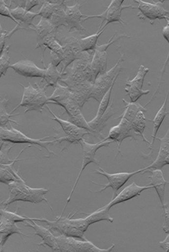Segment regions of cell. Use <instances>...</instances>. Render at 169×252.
<instances>
[{
	"label": "cell",
	"instance_id": "1",
	"mask_svg": "<svg viewBox=\"0 0 169 252\" xmlns=\"http://www.w3.org/2000/svg\"><path fill=\"white\" fill-rule=\"evenodd\" d=\"M53 94L49 97L48 103L57 104L63 107L68 115V121L81 128L88 130L94 137L103 140L105 138L101 137L95 130L89 126L88 122L84 119L80 104L70 92L68 88L58 84L55 88Z\"/></svg>",
	"mask_w": 169,
	"mask_h": 252
},
{
	"label": "cell",
	"instance_id": "2",
	"mask_svg": "<svg viewBox=\"0 0 169 252\" xmlns=\"http://www.w3.org/2000/svg\"><path fill=\"white\" fill-rule=\"evenodd\" d=\"M8 187L10 191L9 197L7 200L1 202V205L7 208L10 204L18 201L32 203H39L42 201H45L50 206L53 214L55 215L49 201L45 197V194L49 191V189L44 188H31L26 185L25 180L14 181L9 184Z\"/></svg>",
	"mask_w": 169,
	"mask_h": 252
},
{
	"label": "cell",
	"instance_id": "3",
	"mask_svg": "<svg viewBox=\"0 0 169 252\" xmlns=\"http://www.w3.org/2000/svg\"><path fill=\"white\" fill-rule=\"evenodd\" d=\"M28 83L29 86L28 87H25L24 85L19 84L24 88L23 97L21 103L10 112H15L20 107H24L26 108L25 113L29 111H38L42 113L44 106H46L49 102V97L46 94V89L44 87L41 88L36 83H35L36 87H33L30 82H28Z\"/></svg>",
	"mask_w": 169,
	"mask_h": 252
},
{
	"label": "cell",
	"instance_id": "4",
	"mask_svg": "<svg viewBox=\"0 0 169 252\" xmlns=\"http://www.w3.org/2000/svg\"><path fill=\"white\" fill-rule=\"evenodd\" d=\"M9 124L11 126L10 129L7 128V127H5V128L0 127V139H1V141H7V142L14 144L29 143L35 146L36 149L41 152V149L38 148L37 146H35L38 145L43 147L44 149L46 150L48 154H49L48 158H50V155L52 154L58 157L57 154H56L55 152L50 151L49 148H48V146H49L50 144L53 146V144L57 143V140L56 139L54 141H46V139H47V138L57 137L56 135L47 136V137L39 138V139H34V138L28 137V136L24 134V133H22L17 129L14 128L10 123H9Z\"/></svg>",
	"mask_w": 169,
	"mask_h": 252
},
{
	"label": "cell",
	"instance_id": "5",
	"mask_svg": "<svg viewBox=\"0 0 169 252\" xmlns=\"http://www.w3.org/2000/svg\"><path fill=\"white\" fill-rule=\"evenodd\" d=\"M124 55L121 54L120 58L109 71L98 76L93 85V89L91 98L94 99L100 103L104 96L108 92L112 85L116 81L120 73L122 71V62H124Z\"/></svg>",
	"mask_w": 169,
	"mask_h": 252
},
{
	"label": "cell",
	"instance_id": "6",
	"mask_svg": "<svg viewBox=\"0 0 169 252\" xmlns=\"http://www.w3.org/2000/svg\"><path fill=\"white\" fill-rule=\"evenodd\" d=\"M112 143H113V141L111 140H106L104 139L100 141L99 143L96 144H91L87 142V141L84 140V138L79 141L78 144H80V145L82 147H83V165H82V168L80 174L78 175L77 181H76L75 185L73 186L72 190L71 192H70V194L69 195V197L67 198V203L65 206H64L63 211H62V213L60 217H63L64 210H65V209L66 208L67 205H68V203L70 202V201L71 200V198L73 192H74L78 181L80 180L82 173H83L84 168H86L87 165H89V164L91 163H94L95 164V165H100V160H98L97 158H95V154H96L98 149L103 147H109L110 144H111Z\"/></svg>",
	"mask_w": 169,
	"mask_h": 252
},
{
	"label": "cell",
	"instance_id": "7",
	"mask_svg": "<svg viewBox=\"0 0 169 252\" xmlns=\"http://www.w3.org/2000/svg\"><path fill=\"white\" fill-rule=\"evenodd\" d=\"M77 238L67 237L60 235L56 236L61 252H112L114 248L113 244L108 249L98 248L88 240H78Z\"/></svg>",
	"mask_w": 169,
	"mask_h": 252
},
{
	"label": "cell",
	"instance_id": "8",
	"mask_svg": "<svg viewBox=\"0 0 169 252\" xmlns=\"http://www.w3.org/2000/svg\"><path fill=\"white\" fill-rule=\"evenodd\" d=\"M145 169V168L138 170V171L133 172H120V173L110 174L107 173L103 169L100 168V170L97 169L96 171L93 172V174L103 175V176L108 178L109 183L98 184L94 182V181H90V182L95 184V185L104 187L103 189H101L100 190L98 191L93 192L91 190H89V191L92 192V193H100V192L106 190L107 189L111 188L113 191L112 200L114 199V198L117 196L119 189L125 185L127 181L135 174L141 173V172L144 171Z\"/></svg>",
	"mask_w": 169,
	"mask_h": 252
},
{
	"label": "cell",
	"instance_id": "9",
	"mask_svg": "<svg viewBox=\"0 0 169 252\" xmlns=\"http://www.w3.org/2000/svg\"><path fill=\"white\" fill-rule=\"evenodd\" d=\"M134 2L139 4L137 7L139 9L137 17L142 21L148 19L151 25H153L156 19H167L169 11L164 7L165 1H152L148 2L142 0H134Z\"/></svg>",
	"mask_w": 169,
	"mask_h": 252
},
{
	"label": "cell",
	"instance_id": "10",
	"mask_svg": "<svg viewBox=\"0 0 169 252\" xmlns=\"http://www.w3.org/2000/svg\"><path fill=\"white\" fill-rule=\"evenodd\" d=\"M124 0H113L111 4L109 5L105 11L99 15L88 16L85 18L83 19V22L91 18H100L101 19L100 27L98 30L101 31L102 28L103 23L106 21V24L104 25L103 28H106L107 25L111 23L116 22L122 24L124 27V23H125L122 19V10L125 8H137L133 6V5H123Z\"/></svg>",
	"mask_w": 169,
	"mask_h": 252
},
{
	"label": "cell",
	"instance_id": "11",
	"mask_svg": "<svg viewBox=\"0 0 169 252\" xmlns=\"http://www.w3.org/2000/svg\"><path fill=\"white\" fill-rule=\"evenodd\" d=\"M46 106L51 114L53 116V118H50L51 120H54L60 124L64 134H65L64 137H61L57 139V143L59 144L64 142V141H67L70 144H78L79 141L83 139L84 135H92V133L88 130L76 126L71 122L59 118L52 111L49 106L46 105Z\"/></svg>",
	"mask_w": 169,
	"mask_h": 252
},
{
	"label": "cell",
	"instance_id": "12",
	"mask_svg": "<svg viewBox=\"0 0 169 252\" xmlns=\"http://www.w3.org/2000/svg\"><path fill=\"white\" fill-rule=\"evenodd\" d=\"M139 136L132 126L130 122L126 120V119L122 118L120 123L116 126L112 127L110 129L108 137L105 138L106 140H111L113 143H116L118 145L117 153L115 158L117 157L119 153L122 154L120 151L121 144L122 141L127 138H131L132 140L135 141L138 140L137 137Z\"/></svg>",
	"mask_w": 169,
	"mask_h": 252
},
{
	"label": "cell",
	"instance_id": "13",
	"mask_svg": "<svg viewBox=\"0 0 169 252\" xmlns=\"http://www.w3.org/2000/svg\"><path fill=\"white\" fill-rule=\"evenodd\" d=\"M150 71L149 68L145 67L143 65H141L139 72L136 76L132 80L129 78L126 82L125 89L126 92V95H129L132 103H135L143 95H146L150 93V90H143L142 87L145 77L148 72Z\"/></svg>",
	"mask_w": 169,
	"mask_h": 252
},
{
	"label": "cell",
	"instance_id": "14",
	"mask_svg": "<svg viewBox=\"0 0 169 252\" xmlns=\"http://www.w3.org/2000/svg\"><path fill=\"white\" fill-rule=\"evenodd\" d=\"M108 66V53L95 50L91 64L84 71L87 81L94 84L98 76L107 71Z\"/></svg>",
	"mask_w": 169,
	"mask_h": 252
},
{
	"label": "cell",
	"instance_id": "15",
	"mask_svg": "<svg viewBox=\"0 0 169 252\" xmlns=\"http://www.w3.org/2000/svg\"><path fill=\"white\" fill-rule=\"evenodd\" d=\"M41 222L47 223L51 231L57 232L63 236L75 237L83 240H88L84 236V231L69 224L63 217H56L55 221H50L47 219H42Z\"/></svg>",
	"mask_w": 169,
	"mask_h": 252
},
{
	"label": "cell",
	"instance_id": "16",
	"mask_svg": "<svg viewBox=\"0 0 169 252\" xmlns=\"http://www.w3.org/2000/svg\"><path fill=\"white\" fill-rule=\"evenodd\" d=\"M11 13L13 18L19 22V24L12 31H10L7 38H10L14 33L19 30H35V25L33 24V20L36 16H39L38 13L28 11L23 7L16 6L15 8H11Z\"/></svg>",
	"mask_w": 169,
	"mask_h": 252
},
{
	"label": "cell",
	"instance_id": "17",
	"mask_svg": "<svg viewBox=\"0 0 169 252\" xmlns=\"http://www.w3.org/2000/svg\"><path fill=\"white\" fill-rule=\"evenodd\" d=\"M35 221L34 220H26L25 221V223H22V225L32 228L35 230V233L28 234L35 235L42 238V242L37 244V246H43L44 247L48 246L52 249L53 252H60V249L56 239V236L52 234L50 229H47L43 226L38 225Z\"/></svg>",
	"mask_w": 169,
	"mask_h": 252
},
{
	"label": "cell",
	"instance_id": "18",
	"mask_svg": "<svg viewBox=\"0 0 169 252\" xmlns=\"http://www.w3.org/2000/svg\"><path fill=\"white\" fill-rule=\"evenodd\" d=\"M10 67L15 70L19 75L26 78H41L43 79L46 69H41L36 66L32 61L22 60L17 63L10 64Z\"/></svg>",
	"mask_w": 169,
	"mask_h": 252
},
{
	"label": "cell",
	"instance_id": "19",
	"mask_svg": "<svg viewBox=\"0 0 169 252\" xmlns=\"http://www.w3.org/2000/svg\"><path fill=\"white\" fill-rule=\"evenodd\" d=\"M153 188V186H140L133 182L131 185L124 189L114 199L112 200L111 202L106 205L107 207L109 209H111L113 206L117 205V204L126 202V201L133 199V198L140 196L141 192L145 189Z\"/></svg>",
	"mask_w": 169,
	"mask_h": 252
},
{
	"label": "cell",
	"instance_id": "20",
	"mask_svg": "<svg viewBox=\"0 0 169 252\" xmlns=\"http://www.w3.org/2000/svg\"><path fill=\"white\" fill-rule=\"evenodd\" d=\"M35 147L34 146L30 144V145L25 147L22 151L19 153L18 157L14 160L13 162L9 164H1L0 165V181L4 185H9L11 183L14 181H24V180L19 174L20 168L19 167L18 171H16L14 168V165L16 162L19 160H27L26 158L24 159H19V157L25 150H26L29 147Z\"/></svg>",
	"mask_w": 169,
	"mask_h": 252
},
{
	"label": "cell",
	"instance_id": "21",
	"mask_svg": "<svg viewBox=\"0 0 169 252\" xmlns=\"http://www.w3.org/2000/svg\"><path fill=\"white\" fill-rule=\"evenodd\" d=\"M83 5V3H79L78 1L72 6L66 5V23L69 32H71V30L73 29L79 31H85V29L82 25L83 23V17L87 16L81 12L80 8Z\"/></svg>",
	"mask_w": 169,
	"mask_h": 252
},
{
	"label": "cell",
	"instance_id": "22",
	"mask_svg": "<svg viewBox=\"0 0 169 252\" xmlns=\"http://www.w3.org/2000/svg\"><path fill=\"white\" fill-rule=\"evenodd\" d=\"M156 140H159L160 147L159 154L156 160L151 165L146 167L144 171L141 172V174H144L150 172L153 170L160 169L166 166L165 161L166 158L169 155V127L167 132L163 138L156 137Z\"/></svg>",
	"mask_w": 169,
	"mask_h": 252
},
{
	"label": "cell",
	"instance_id": "23",
	"mask_svg": "<svg viewBox=\"0 0 169 252\" xmlns=\"http://www.w3.org/2000/svg\"><path fill=\"white\" fill-rule=\"evenodd\" d=\"M22 229L17 226L16 222L1 216L0 217V245H1V252L3 251L5 243L7 242L8 238L12 234H19L24 241L25 239L23 236L29 237L27 234L22 233Z\"/></svg>",
	"mask_w": 169,
	"mask_h": 252
},
{
	"label": "cell",
	"instance_id": "24",
	"mask_svg": "<svg viewBox=\"0 0 169 252\" xmlns=\"http://www.w3.org/2000/svg\"><path fill=\"white\" fill-rule=\"evenodd\" d=\"M84 36L81 31L76 30L62 36L60 39L58 40L64 50L72 51L77 56L78 58L80 59L83 53L81 49L80 41L84 38Z\"/></svg>",
	"mask_w": 169,
	"mask_h": 252
},
{
	"label": "cell",
	"instance_id": "25",
	"mask_svg": "<svg viewBox=\"0 0 169 252\" xmlns=\"http://www.w3.org/2000/svg\"><path fill=\"white\" fill-rule=\"evenodd\" d=\"M36 33V41L35 49H38L42 42L48 36L52 35H57L58 30L53 26L49 20L41 18L40 21L35 26V30Z\"/></svg>",
	"mask_w": 169,
	"mask_h": 252
},
{
	"label": "cell",
	"instance_id": "26",
	"mask_svg": "<svg viewBox=\"0 0 169 252\" xmlns=\"http://www.w3.org/2000/svg\"><path fill=\"white\" fill-rule=\"evenodd\" d=\"M151 174L148 178H150V185L153 186L156 189L158 196H159L160 202H161L162 207L165 205V192L166 186L169 185V182L166 181L163 177L162 170L156 169L151 171Z\"/></svg>",
	"mask_w": 169,
	"mask_h": 252
},
{
	"label": "cell",
	"instance_id": "27",
	"mask_svg": "<svg viewBox=\"0 0 169 252\" xmlns=\"http://www.w3.org/2000/svg\"><path fill=\"white\" fill-rule=\"evenodd\" d=\"M169 94V89L168 90V94L166 95V99L164 101V103H163L162 106L161 107V108L160 109L159 111H158L156 117H155L153 120H149V119H147V121L152 122L154 124V128H153V134H152V141L150 143V146L149 147V149L151 150V153L150 154H148V155H146L145 157H143L144 158H146L149 156H150L152 153H153V150L154 141L155 140H156V135L157 134L158 131H159V129L160 128V126H161V125L163 122V120H165V117H166V115H168L169 114V112H166V104H167V101L168 98V96Z\"/></svg>",
	"mask_w": 169,
	"mask_h": 252
},
{
	"label": "cell",
	"instance_id": "28",
	"mask_svg": "<svg viewBox=\"0 0 169 252\" xmlns=\"http://www.w3.org/2000/svg\"><path fill=\"white\" fill-rule=\"evenodd\" d=\"M63 74L60 71H58L57 67L55 66L52 63H50L49 66L46 68V72L45 73L43 79H42L40 83L42 81H46V85H44L43 87L47 89L49 87L55 88L63 79Z\"/></svg>",
	"mask_w": 169,
	"mask_h": 252
},
{
	"label": "cell",
	"instance_id": "29",
	"mask_svg": "<svg viewBox=\"0 0 169 252\" xmlns=\"http://www.w3.org/2000/svg\"><path fill=\"white\" fill-rule=\"evenodd\" d=\"M123 101L125 104V106L124 107L125 111L120 117L114 119V121L123 118L131 123L140 111L147 112V110L145 109V106H142L140 103H136V102L135 103H132V102L129 103V102L126 101L125 99H123Z\"/></svg>",
	"mask_w": 169,
	"mask_h": 252
},
{
	"label": "cell",
	"instance_id": "30",
	"mask_svg": "<svg viewBox=\"0 0 169 252\" xmlns=\"http://www.w3.org/2000/svg\"><path fill=\"white\" fill-rule=\"evenodd\" d=\"M113 100L111 102L110 104L108 109H107L106 112L104 113V114L101 117L99 120L97 121H89L88 124L90 127L95 131H96L101 137L105 138L104 135L101 133V131L105 128L107 126V123L108 120L111 118L112 116L115 114V112H113Z\"/></svg>",
	"mask_w": 169,
	"mask_h": 252
},
{
	"label": "cell",
	"instance_id": "31",
	"mask_svg": "<svg viewBox=\"0 0 169 252\" xmlns=\"http://www.w3.org/2000/svg\"><path fill=\"white\" fill-rule=\"evenodd\" d=\"M109 211L110 209L106 205L103 208L98 209L96 211L92 212V213L87 214L84 213V212H81V214L88 215L85 219L89 225L92 224V223L102 221V220H107V221L113 223L114 221V220L110 216Z\"/></svg>",
	"mask_w": 169,
	"mask_h": 252
},
{
	"label": "cell",
	"instance_id": "32",
	"mask_svg": "<svg viewBox=\"0 0 169 252\" xmlns=\"http://www.w3.org/2000/svg\"><path fill=\"white\" fill-rule=\"evenodd\" d=\"M65 7V3L58 4L49 20L56 29L58 30L61 26L67 28Z\"/></svg>",
	"mask_w": 169,
	"mask_h": 252
},
{
	"label": "cell",
	"instance_id": "33",
	"mask_svg": "<svg viewBox=\"0 0 169 252\" xmlns=\"http://www.w3.org/2000/svg\"><path fill=\"white\" fill-rule=\"evenodd\" d=\"M106 28H102L101 31L98 30L96 33L94 35L86 36L82 38L80 41V45L82 52H91L95 51L96 49L98 38L101 34L103 32Z\"/></svg>",
	"mask_w": 169,
	"mask_h": 252
},
{
	"label": "cell",
	"instance_id": "34",
	"mask_svg": "<svg viewBox=\"0 0 169 252\" xmlns=\"http://www.w3.org/2000/svg\"><path fill=\"white\" fill-rule=\"evenodd\" d=\"M67 1H64V0L63 1H61V0L44 1L40 10L39 11V16H41V18L50 20L58 5L65 3Z\"/></svg>",
	"mask_w": 169,
	"mask_h": 252
},
{
	"label": "cell",
	"instance_id": "35",
	"mask_svg": "<svg viewBox=\"0 0 169 252\" xmlns=\"http://www.w3.org/2000/svg\"><path fill=\"white\" fill-rule=\"evenodd\" d=\"M4 97L3 100L0 101V126L2 128H5L7 124L10 123V122L15 123V124L20 126V124L17 123L15 121L10 120V118L12 117H15V116L19 115V113H16V114H9L7 112V108L8 105V101L9 99L5 98Z\"/></svg>",
	"mask_w": 169,
	"mask_h": 252
},
{
	"label": "cell",
	"instance_id": "36",
	"mask_svg": "<svg viewBox=\"0 0 169 252\" xmlns=\"http://www.w3.org/2000/svg\"><path fill=\"white\" fill-rule=\"evenodd\" d=\"M146 120L144 115V112L140 111L138 113L137 117H135L133 121L132 122L131 124L135 130V131L137 133L139 136H141L143 141L150 144V141L146 139L143 132H144L146 128Z\"/></svg>",
	"mask_w": 169,
	"mask_h": 252
},
{
	"label": "cell",
	"instance_id": "37",
	"mask_svg": "<svg viewBox=\"0 0 169 252\" xmlns=\"http://www.w3.org/2000/svg\"><path fill=\"white\" fill-rule=\"evenodd\" d=\"M162 208L164 209L165 211V220L162 228L166 234H168V236L166 237L165 240L160 242L159 245L160 247L162 248L165 252H169V203H165Z\"/></svg>",
	"mask_w": 169,
	"mask_h": 252
},
{
	"label": "cell",
	"instance_id": "38",
	"mask_svg": "<svg viewBox=\"0 0 169 252\" xmlns=\"http://www.w3.org/2000/svg\"><path fill=\"white\" fill-rule=\"evenodd\" d=\"M0 215L4 217L5 219L12 220V221L17 222H24L26 220H34L36 221L41 222L42 219H36V218H30L27 217H22L21 215L17 214L16 212H12L7 210L6 209H1L0 210Z\"/></svg>",
	"mask_w": 169,
	"mask_h": 252
},
{
	"label": "cell",
	"instance_id": "39",
	"mask_svg": "<svg viewBox=\"0 0 169 252\" xmlns=\"http://www.w3.org/2000/svg\"><path fill=\"white\" fill-rule=\"evenodd\" d=\"M115 83V81L113 84L112 85L111 89H110L108 92H107L105 95L104 96L102 100H101L100 102L99 107H98L96 117H95L91 121H97L99 120L101 117H102V116L104 114V113L106 112L107 109H108L109 106L110 99H111L113 88Z\"/></svg>",
	"mask_w": 169,
	"mask_h": 252
},
{
	"label": "cell",
	"instance_id": "40",
	"mask_svg": "<svg viewBox=\"0 0 169 252\" xmlns=\"http://www.w3.org/2000/svg\"><path fill=\"white\" fill-rule=\"evenodd\" d=\"M7 141H0L1 144V151H0V164H9L13 162L14 160H10L8 158V153L11 149L16 146V144Z\"/></svg>",
	"mask_w": 169,
	"mask_h": 252
},
{
	"label": "cell",
	"instance_id": "41",
	"mask_svg": "<svg viewBox=\"0 0 169 252\" xmlns=\"http://www.w3.org/2000/svg\"><path fill=\"white\" fill-rule=\"evenodd\" d=\"M10 47V45H7L4 49L3 52L1 53V57H0V75L1 76L6 75L7 70L10 66V58L8 55Z\"/></svg>",
	"mask_w": 169,
	"mask_h": 252
},
{
	"label": "cell",
	"instance_id": "42",
	"mask_svg": "<svg viewBox=\"0 0 169 252\" xmlns=\"http://www.w3.org/2000/svg\"><path fill=\"white\" fill-rule=\"evenodd\" d=\"M78 212V211L76 212L75 214L73 215V217H74ZM72 213H70L68 217L64 219L66 221L68 222L69 224L77 228L79 230L84 231V233L86 231V230H88L89 224L88 222H87L86 219H72L73 217L70 218V215Z\"/></svg>",
	"mask_w": 169,
	"mask_h": 252
},
{
	"label": "cell",
	"instance_id": "43",
	"mask_svg": "<svg viewBox=\"0 0 169 252\" xmlns=\"http://www.w3.org/2000/svg\"><path fill=\"white\" fill-rule=\"evenodd\" d=\"M12 1L11 0L10 1V4L7 5L3 0H1L0 1V14H1V16H6L8 18L12 19L14 22L17 24V25L19 24V22L17 21L16 20L13 18V16L11 13V7H12Z\"/></svg>",
	"mask_w": 169,
	"mask_h": 252
},
{
	"label": "cell",
	"instance_id": "44",
	"mask_svg": "<svg viewBox=\"0 0 169 252\" xmlns=\"http://www.w3.org/2000/svg\"><path fill=\"white\" fill-rule=\"evenodd\" d=\"M117 33V32H115L113 36L109 39L108 43L103 44V45H97L96 47V49L95 50H98L100 51H103V52H106V50L108 49L110 45L114 43L115 41L119 40L121 38H130L131 36L126 35H119L115 36V34Z\"/></svg>",
	"mask_w": 169,
	"mask_h": 252
},
{
	"label": "cell",
	"instance_id": "45",
	"mask_svg": "<svg viewBox=\"0 0 169 252\" xmlns=\"http://www.w3.org/2000/svg\"><path fill=\"white\" fill-rule=\"evenodd\" d=\"M162 34L163 37L165 38L166 41H168L169 44V26L168 25H166V27H163V31H162ZM169 53L168 54V58L166 59V62L164 64V66H163V69L162 70V76H161V79L162 78V76L163 75V73L165 71V68L166 66H167L168 62L169 61Z\"/></svg>",
	"mask_w": 169,
	"mask_h": 252
},
{
	"label": "cell",
	"instance_id": "46",
	"mask_svg": "<svg viewBox=\"0 0 169 252\" xmlns=\"http://www.w3.org/2000/svg\"><path fill=\"white\" fill-rule=\"evenodd\" d=\"M44 2V1H39V0H27L25 9L28 11H30L36 5L43 4Z\"/></svg>",
	"mask_w": 169,
	"mask_h": 252
},
{
	"label": "cell",
	"instance_id": "47",
	"mask_svg": "<svg viewBox=\"0 0 169 252\" xmlns=\"http://www.w3.org/2000/svg\"><path fill=\"white\" fill-rule=\"evenodd\" d=\"M10 31H3L1 27V36H0V52L1 53L3 52L5 45V38H7V36Z\"/></svg>",
	"mask_w": 169,
	"mask_h": 252
},
{
	"label": "cell",
	"instance_id": "48",
	"mask_svg": "<svg viewBox=\"0 0 169 252\" xmlns=\"http://www.w3.org/2000/svg\"><path fill=\"white\" fill-rule=\"evenodd\" d=\"M12 2H13L17 6L23 7L24 8L25 6H26L27 0H25V1H21V0H20V1H12Z\"/></svg>",
	"mask_w": 169,
	"mask_h": 252
},
{
	"label": "cell",
	"instance_id": "49",
	"mask_svg": "<svg viewBox=\"0 0 169 252\" xmlns=\"http://www.w3.org/2000/svg\"><path fill=\"white\" fill-rule=\"evenodd\" d=\"M165 163L166 165H169V155L166 158Z\"/></svg>",
	"mask_w": 169,
	"mask_h": 252
},
{
	"label": "cell",
	"instance_id": "50",
	"mask_svg": "<svg viewBox=\"0 0 169 252\" xmlns=\"http://www.w3.org/2000/svg\"><path fill=\"white\" fill-rule=\"evenodd\" d=\"M166 22H167V24H168L167 25H168V26H169V17L167 18V19L166 20Z\"/></svg>",
	"mask_w": 169,
	"mask_h": 252
}]
</instances>
